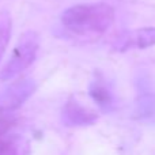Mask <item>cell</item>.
Listing matches in <instances>:
<instances>
[{"label": "cell", "instance_id": "cell-5", "mask_svg": "<svg viewBox=\"0 0 155 155\" xmlns=\"http://www.w3.org/2000/svg\"><path fill=\"white\" fill-rule=\"evenodd\" d=\"M65 116L70 117V123L74 124H86V123H91L94 121V116L90 113H86L83 107H80L79 105H74L70 104V106L65 110Z\"/></svg>", "mask_w": 155, "mask_h": 155}, {"label": "cell", "instance_id": "cell-4", "mask_svg": "<svg viewBox=\"0 0 155 155\" xmlns=\"http://www.w3.org/2000/svg\"><path fill=\"white\" fill-rule=\"evenodd\" d=\"M11 30H12V19H11L10 12L7 10L0 11V60L10 42Z\"/></svg>", "mask_w": 155, "mask_h": 155}, {"label": "cell", "instance_id": "cell-7", "mask_svg": "<svg viewBox=\"0 0 155 155\" xmlns=\"http://www.w3.org/2000/svg\"><path fill=\"white\" fill-rule=\"evenodd\" d=\"M0 155H5V150H4V147H0Z\"/></svg>", "mask_w": 155, "mask_h": 155}, {"label": "cell", "instance_id": "cell-1", "mask_svg": "<svg viewBox=\"0 0 155 155\" xmlns=\"http://www.w3.org/2000/svg\"><path fill=\"white\" fill-rule=\"evenodd\" d=\"M114 8L106 3H84L67 8L61 14L65 30L79 37H98L114 22Z\"/></svg>", "mask_w": 155, "mask_h": 155}, {"label": "cell", "instance_id": "cell-6", "mask_svg": "<svg viewBox=\"0 0 155 155\" xmlns=\"http://www.w3.org/2000/svg\"><path fill=\"white\" fill-rule=\"evenodd\" d=\"M136 42L140 48H146L155 44V29H143L137 31Z\"/></svg>", "mask_w": 155, "mask_h": 155}, {"label": "cell", "instance_id": "cell-2", "mask_svg": "<svg viewBox=\"0 0 155 155\" xmlns=\"http://www.w3.org/2000/svg\"><path fill=\"white\" fill-rule=\"evenodd\" d=\"M38 46H40V40H38L37 33L31 30L25 31L19 37L10 59L3 67L0 72V79L10 80L23 72L27 67H30V64L35 60Z\"/></svg>", "mask_w": 155, "mask_h": 155}, {"label": "cell", "instance_id": "cell-3", "mask_svg": "<svg viewBox=\"0 0 155 155\" xmlns=\"http://www.w3.org/2000/svg\"><path fill=\"white\" fill-rule=\"evenodd\" d=\"M34 91V83L31 80H21L12 84L2 98L3 107H15L21 105Z\"/></svg>", "mask_w": 155, "mask_h": 155}]
</instances>
